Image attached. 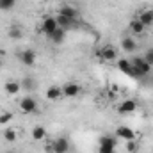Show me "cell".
<instances>
[{
	"label": "cell",
	"instance_id": "6da1fadb",
	"mask_svg": "<svg viewBox=\"0 0 153 153\" xmlns=\"http://www.w3.org/2000/svg\"><path fill=\"white\" fill-rule=\"evenodd\" d=\"M59 29V23H57V18H53V16H46L45 20H43V25H41V30H43V34H46L48 38L55 32Z\"/></svg>",
	"mask_w": 153,
	"mask_h": 153
},
{
	"label": "cell",
	"instance_id": "7a4b0ae2",
	"mask_svg": "<svg viewBox=\"0 0 153 153\" xmlns=\"http://www.w3.org/2000/svg\"><path fill=\"white\" fill-rule=\"evenodd\" d=\"M50 148H52V153H68L70 152V141L66 137H57L50 144Z\"/></svg>",
	"mask_w": 153,
	"mask_h": 153
},
{
	"label": "cell",
	"instance_id": "3957f363",
	"mask_svg": "<svg viewBox=\"0 0 153 153\" xmlns=\"http://www.w3.org/2000/svg\"><path fill=\"white\" fill-rule=\"evenodd\" d=\"M116 152V139L114 137H102L100 139V148H98V153H114Z\"/></svg>",
	"mask_w": 153,
	"mask_h": 153
},
{
	"label": "cell",
	"instance_id": "277c9868",
	"mask_svg": "<svg viewBox=\"0 0 153 153\" xmlns=\"http://www.w3.org/2000/svg\"><path fill=\"white\" fill-rule=\"evenodd\" d=\"M20 109L25 112V114H32L36 109H38V102L32 98V96H25L20 100Z\"/></svg>",
	"mask_w": 153,
	"mask_h": 153
},
{
	"label": "cell",
	"instance_id": "5b68a950",
	"mask_svg": "<svg viewBox=\"0 0 153 153\" xmlns=\"http://www.w3.org/2000/svg\"><path fill=\"white\" fill-rule=\"evenodd\" d=\"M130 62H132V66H134V68H137V70L141 71V75H143V76L150 75V71H152V66H150V64L144 61V57H134Z\"/></svg>",
	"mask_w": 153,
	"mask_h": 153
},
{
	"label": "cell",
	"instance_id": "8992f818",
	"mask_svg": "<svg viewBox=\"0 0 153 153\" xmlns=\"http://www.w3.org/2000/svg\"><path fill=\"white\" fill-rule=\"evenodd\" d=\"M18 59L23 66H34L36 64V52L34 50H23L22 53H18Z\"/></svg>",
	"mask_w": 153,
	"mask_h": 153
},
{
	"label": "cell",
	"instance_id": "52a82bcc",
	"mask_svg": "<svg viewBox=\"0 0 153 153\" xmlns=\"http://www.w3.org/2000/svg\"><path fill=\"white\" fill-rule=\"evenodd\" d=\"M116 135L119 139H125V141H134L135 139V132L130 126H125V125H121V126L116 128Z\"/></svg>",
	"mask_w": 153,
	"mask_h": 153
},
{
	"label": "cell",
	"instance_id": "ba28073f",
	"mask_svg": "<svg viewBox=\"0 0 153 153\" xmlns=\"http://www.w3.org/2000/svg\"><path fill=\"white\" fill-rule=\"evenodd\" d=\"M4 91H5L7 94L14 96V94H18V93L22 91V84H20V82H14V80H7V82L4 84Z\"/></svg>",
	"mask_w": 153,
	"mask_h": 153
},
{
	"label": "cell",
	"instance_id": "9c48e42d",
	"mask_svg": "<svg viewBox=\"0 0 153 153\" xmlns=\"http://www.w3.org/2000/svg\"><path fill=\"white\" fill-rule=\"evenodd\" d=\"M135 109H137L135 100H125V102L117 107L119 114H130V112H135Z\"/></svg>",
	"mask_w": 153,
	"mask_h": 153
},
{
	"label": "cell",
	"instance_id": "30bf717a",
	"mask_svg": "<svg viewBox=\"0 0 153 153\" xmlns=\"http://www.w3.org/2000/svg\"><path fill=\"white\" fill-rule=\"evenodd\" d=\"M59 14L64 16V18H68V20H73V22H75L76 16H78V11H76L73 5H62V7L59 9Z\"/></svg>",
	"mask_w": 153,
	"mask_h": 153
},
{
	"label": "cell",
	"instance_id": "8fae6325",
	"mask_svg": "<svg viewBox=\"0 0 153 153\" xmlns=\"http://www.w3.org/2000/svg\"><path fill=\"white\" fill-rule=\"evenodd\" d=\"M78 93H80V85H78V84H75V82H71V84H66V85L62 87V96L75 98Z\"/></svg>",
	"mask_w": 153,
	"mask_h": 153
},
{
	"label": "cell",
	"instance_id": "7c38bea8",
	"mask_svg": "<svg viewBox=\"0 0 153 153\" xmlns=\"http://www.w3.org/2000/svg\"><path fill=\"white\" fill-rule=\"evenodd\" d=\"M139 22H141L144 27H150V25H153V11H152V9L143 11V13L139 14Z\"/></svg>",
	"mask_w": 153,
	"mask_h": 153
},
{
	"label": "cell",
	"instance_id": "4fadbf2b",
	"mask_svg": "<svg viewBox=\"0 0 153 153\" xmlns=\"http://www.w3.org/2000/svg\"><path fill=\"white\" fill-rule=\"evenodd\" d=\"M62 96V87H57V85H52L46 89V98L48 100H59Z\"/></svg>",
	"mask_w": 153,
	"mask_h": 153
},
{
	"label": "cell",
	"instance_id": "5bb4252c",
	"mask_svg": "<svg viewBox=\"0 0 153 153\" xmlns=\"http://www.w3.org/2000/svg\"><path fill=\"white\" fill-rule=\"evenodd\" d=\"M121 48H123L125 52L132 53V52H135V48H137V43L134 41V38H123V41H121Z\"/></svg>",
	"mask_w": 153,
	"mask_h": 153
},
{
	"label": "cell",
	"instance_id": "9a60e30c",
	"mask_svg": "<svg viewBox=\"0 0 153 153\" xmlns=\"http://www.w3.org/2000/svg\"><path fill=\"white\" fill-rule=\"evenodd\" d=\"M45 137H46V128H45V126L38 125V126L32 128V139H34V141H43Z\"/></svg>",
	"mask_w": 153,
	"mask_h": 153
},
{
	"label": "cell",
	"instance_id": "2e32d148",
	"mask_svg": "<svg viewBox=\"0 0 153 153\" xmlns=\"http://www.w3.org/2000/svg\"><path fill=\"white\" fill-rule=\"evenodd\" d=\"M116 57V50L114 46H105V48H102V59L103 61H114Z\"/></svg>",
	"mask_w": 153,
	"mask_h": 153
},
{
	"label": "cell",
	"instance_id": "e0dca14e",
	"mask_svg": "<svg viewBox=\"0 0 153 153\" xmlns=\"http://www.w3.org/2000/svg\"><path fill=\"white\" fill-rule=\"evenodd\" d=\"M117 70L123 71L125 75H130V71H132V62H130L128 59H119V61H117Z\"/></svg>",
	"mask_w": 153,
	"mask_h": 153
},
{
	"label": "cell",
	"instance_id": "ac0fdd59",
	"mask_svg": "<svg viewBox=\"0 0 153 153\" xmlns=\"http://www.w3.org/2000/svg\"><path fill=\"white\" fill-rule=\"evenodd\" d=\"M144 29H146V27L139 22V18H135V20H132V22H130V30H132L134 34H143V32H144Z\"/></svg>",
	"mask_w": 153,
	"mask_h": 153
},
{
	"label": "cell",
	"instance_id": "d6986e66",
	"mask_svg": "<svg viewBox=\"0 0 153 153\" xmlns=\"http://www.w3.org/2000/svg\"><path fill=\"white\" fill-rule=\"evenodd\" d=\"M20 84H22V89H25V91L36 89V80H34L32 76H23V80H22Z\"/></svg>",
	"mask_w": 153,
	"mask_h": 153
},
{
	"label": "cell",
	"instance_id": "ffe728a7",
	"mask_svg": "<svg viewBox=\"0 0 153 153\" xmlns=\"http://www.w3.org/2000/svg\"><path fill=\"white\" fill-rule=\"evenodd\" d=\"M64 36H66V30H64L62 27H59V29L50 36V39H52L55 45H59V43H62V41H64Z\"/></svg>",
	"mask_w": 153,
	"mask_h": 153
},
{
	"label": "cell",
	"instance_id": "44dd1931",
	"mask_svg": "<svg viewBox=\"0 0 153 153\" xmlns=\"http://www.w3.org/2000/svg\"><path fill=\"white\" fill-rule=\"evenodd\" d=\"M7 34H9V38H11V39H22L23 30H22L20 27H16V25H14V27H11V29H9V32H7Z\"/></svg>",
	"mask_w": 153,
	"mask_h": 153
},
{
	"label": "cell",
	"instance_id": "7402d4cb",
	"mask_svg": "<svg viewBox=\"0 0 153 153\" xmlns=\"http://www.w3.org/2000/svg\"><path fill=\"white\" fill-rule=\"evenodd\" d=\"M57 23H59V27H62V29L66 30V29H70V27L73 25V20H68V18H64V16L59 14V16H57Z\"/></svg>",
	"mask_w": 153,
	"mask_h": 153
},
{
	"label": "cell",
	"instance_id": "603a6c76",
	"mask_svg": "<svg viewBox=\"0 0 153 153\" xmlns=\"http://www.w3.org/2000/svg\"><path fill=\"white\" fill-rule=\"evenodd\" d=\"M16 0H0V11H11L14 9Z\"/></svg>",
	"mask_w": 153,
	"mask_h": 153
},
{
	"label": "cell",
	"instance_id": "cb8c5ba5",
	"mask_svg": "<svg viewBox=\"0 0 153 153\" xmlns=\"http://www.w3.org/2000/svg\"><path fill=\"white\" fill-rule=\"evenodd\" d=\"M4 139H5L7 143H14V141H16V130H13V128H5V132H4Z\"/></svg>",
	"mask_w": 153,
	"mask_h": 153
},
{
	"label": "cell",
	"instance_id": "d4e9b609",
	"mask_svg": "<svg viewBox=\"0 0 153 153\" xmlns=\"http://www.w3.org/2000/svg\"><path fill=\"white\" fill-rule=\"evenodd\" d=\"M126 152L128 153L137 152V143H135V139H134V141H126Z\"/></svg>",
	"mask_w": 153,
	"mask_h": 153
},
{
	"label": "cell",
	"instance_id": "484cf974",
	"mask_svg": "<svg viewBox=\"0 0 153 153\" xmlns=\"http://www.w3.org/2000/svg\"><path fill=\"white\" fill-rule=\"evenodd\" d=\"M144 61L153 68V48H148V52L144 53Z\"/></svg>",
	"mask_w": 153,
	"mask_h": 153
},
{
	"label": "cell",
	"instance_id": "4316f807",
	"mask_svg": "<svg viewBox=\"0 0 153 153\" xmlns=\"http://www.w3.org/2000/svg\"><path fill=\"white\" fill-rule=\"evenodd\" d=\"M11 119H13V114H11V112H4V114H0V125L9 123Z\"/></svg>",
	"mask_w": 153,
	"mask_h": 153
},
{
	"label": "cell",
	"instance_id": "83f0119b",
	"mask_svg": "<svg viewBox=\"0 0 153 153\" xmlns=\"http://www.w3.org/2000/svg\"><path fill=\"white\" fill-rule=\"evenodd\" d=\"M7 153H14V152H7Z\"/></svg>",
	"mask_w": 153,
	"mask_h": 153
}]
</instances>
